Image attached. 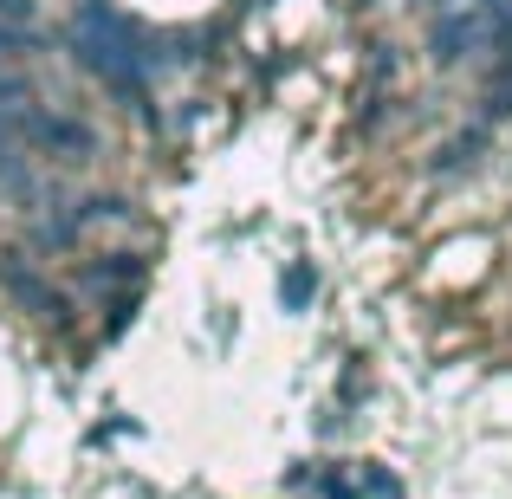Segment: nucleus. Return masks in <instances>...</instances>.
Returning <instances> with one entry per match:
<instances>
[{"mask_svg":"<svg viewBox=\"0 0 512 499\" xmlns=\"http://www.w3.org/2000/svg\"><path fill=\"white\" fill-rule=\"evenodd\" d=\"M0 292H7L20 312H33L39 325H52V331H72L78 325V305H72V292L65 286H52L46 273H39V260L33 253H0Z\"/></svg>","mask_w":512,"mask_h":499,"instance_id":"nucleus-1","label":"nucleus"},{"mask_svg":"<svg viewBox=\"0 0 512 499\" xmlns=\"http://www.w3.org/2000/svg\"><path fill=\"white\" fill-rule=\"evenodd\" d=\"M13 137H20L26 150H46V156H59V163H91V156H98V130H91L85 117L39 111V104H26V111L13 117Z\"/></svg>","mask_w":512,"mask_h":499,"instance_id":"nucleus-2","label":"nucleus"},{"mask_svg":"<svg viewBox=\"0 0 512 499\" xmlns=\"http://www.w3.org/2000/svg\"><path fill=\"white\" fill-rule=\"evenodd\" d=\"M474 52H493L487 7H448V13H435V26H428V59H435V65H461V59H474Z\"/></svg>","mask_w":512,"mask_h":499,"instance_id":"nucleus-3","label":"nucleus"},{"mask_svg":"<svg viewBox=\"0 0 512 499\" xmlns=\"http://www.w3.org/2000/svg\"><path fill=\"white\" fill-rule=\"evenodd\" d=\"M78 292H143L150 286V260L143 253H98V260H78Z\"/></svg>","mask_w":512,"mask_h":499,"instance_id":"nucleus-4","label":"nucleus"},{"mask_svg":"<svg viewBox=\"0 0 512 499\" xmlns=\"http://www.w3.org/2000/svg\"><path fill=\"white\" fill-rule=\"evenodd\" d=\"M78 240H85V227H78L72 208H33V221H26V240H20V247L33 253V260H52V253H72Z\"/></svg>","mask_w":512,"mask_h":499,"instance_id":"nucleus-5","label":"nucleus"},{"mask_svg":"<svg viewBox=\"0 0 512 499\" xmlns=\"http://www.w3.org/2000/svg\"><path fill=\"white\" fill-rule=\"evenodd\" d=\"M72 214H78L85 234H98V227H117V234H124V227H143V208L124 195V188H91V195L72 201Z\"/></svg>","mask_w":512,"mask_h":499,"instance_id":"nucleus-6","label":"nucleus"},{"mask_svg":"<svg viewBox=\"0 0 512 499\" xmlns=\"http://www.w3.org/2000/svg\"><path fill=\"white\" fill-rule=\"evenodd\" d=\"M487 143H493V124L480 117L474 130H461V137H448L435 150V163H428V175H461V169H474L480 156H487Z\"/></svg>","mask_w":512,"mask_h":499,"instance_id":"nucleus-7","label":"nucleus"},{"mask_svg":"<svg viewBox=\"0 0 512 499\" xmlns=\"http://www.w3.org/2000/svg\"><path fill=\"white\" fill-rule=\"evenodd\" d=\"M312 292H318V273H312L305 260H292L286 273H279V305H305Z\"/></svg>","mask_w":512,"mask_h":499,"instance_id":"nucleus-8","label":"nucleus"},{"mask_svg":"<svg viewBox=\"0 0 512 499\" xmlns=\"http://www.w3.org/2000/svg\"><path fill=\"white\" fill-rule=\"evenodd\" d=\"M338 396H344V402L363 396V370H357V363H344V370H338Z\"/></svg>","mask_w":512,"mask_h":499,"instance_id":"nucleus-9","label":"nucleus"},{"mask_svg":"<svg viewBox=\"0 0 512 499\" xmlns=\"http://www.w3.org/2000/svg\"><path fill=\"white\" fill-rule=\"evenodd\" d=\"M0 20H7V26H26V20H33V0H0Z\"/></svg>","mask_w":512,"mask_h":499,"instance_id":"nucleus-10","label":"nucleus"},{"mask_svg":"<svg viewBox=\"0 0 512 499\" xmlns=\"http://www.w3.org/2000/svg\"><path fill=\"white\" fill-rule=\"evenodd\" d=\"M312 435H318V441H344V435H350V422H344V415H325Z\"/></svg>","mask_w":512,"mask_h":499,"instance_id":"nucleus-11","label":"nucleus"}]
</instances>
